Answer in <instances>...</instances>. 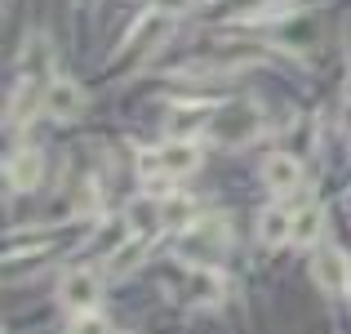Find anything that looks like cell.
<instances>
[{"instance_id": "10", "label": "cell", "mask_w": 351, "mask_h": 334, "mask_svg": "<svg viewBox=\"0 0 351 334\" xmlns=\"http://www.w3.org/2000/svg\"><path fill=\"white\" fill-rule=\"evenodd\" d=\"M293 236V219L285 214V210H267V214H258V241L263 245H280V241Z\"/></svg>"}, {"instance_id": "7", "label": "cell", "mask_w": 351, "mask_h": 334, "mask_svg": "<svg viewBox=\"0 0 351 334\" xmlns=\"http://www.w3.org/2000/svg\"><path fill=\"white\" fill-rule=\"evenodd\" d=\"M125 227L138 232V236L165 227V210H160V201H156V192H143V197L129 201V205H125Z\"/></svg>"}, {"instance_id": "11", "label": "cell", "mask_w": 351, "mask_h": 334, "mask_svg": "<svg viewBox=\"0 0 351 334\" xmlns=\"http://www.w3.org/2000/svg\"><path fill=\"white\" fill-rule=\"evenodd\" d=\"M187 299H196V303L223 299V281H218L214 272H205V267H196V272H191V281H187Z\"/></svg>"}, {"instance_id": "14", "label": "cell", "mask_w": 351, "mask_h": 334, "mask_svg": "<svg viewBox=\"0 0 351 334\" xmlns=\"http://www.w3.org/2000/svg\"><path fill=\"white\" fill-rule=\"evenodd\" d=\"M156 9H160V14H169V18H178V14H187L191 9V0H152Z\"/></svg>"}, {"instance_id": "3", "label": "cell", "mask_w": 351, "mask_h": 334, "mask_svg": "<svg viewBox=\"0 0 351 334\" xmlns=\"http://www.w3.org/2000/svg\"><path fill=\"white\" fill-rule=\"evenodd\" d=\"M98 290H103V276H98L94 267H71V272L62 276V285H58V299L67 303V308H76V312H89L98 303Z\"/></svg>"}, {"instance_id": "4", "label": "cell", "mask_w": 351, "mask_h": 334, "mask_svg": "<svg viewBox=\"0 0 351 334\" xmlns=\"http://www.w3.org/2000/svg\"><path fill=\"white\" fill-rule=\"evenodd\" d=\"M311 276H316V285L325 294H347L351 290V263L343 249H320L316 258H311Z\"/></svg>"}, {"instance_id": "13", "label": "cell", "mask_w": 351, "mask_h": 334, "mask_svg": "<svg viewBox=\"0 0 351 334\" xmlns=\"http://www.w3.org/2000/svg\"><path fill=\"white\" fill-rule=\"evenodd\" d=\"M320 223H325V210H320V205H307L298 219H293V236H289V241H298V245H311V241L320 236Z\"/></svg>"}, {"instance_id": "6", "label": "cell", "mask_w": 351, "mask_h": 334, "mask_svg": "<svg viewBox=\"0 0 351 334\" xmlns=\"http://www.w3.org/2000/svg\"><path fill=\"white\" fill-rule=\"evenodd\" d=\"M232 241V227H227L223 219H209V223H196V227L187 232V241H182V249H187L196 263H209V258L218 254V249Z\"/></svg>"}, {"instance_id": "9", "label": "cell", "mask_w": 351, "mask_h": 334, "mask_svg": "<svg viewBox=\"0 0 351 334\" xmlns=\"http://www.w3.org/2000/svg\"><path fill=\"white\" fill-rule=\"evenodd\" d=\"M40 174H45L40 152H14V156H9V165H5V179H9V188H14V192H32L36 183H40Z\"/></svg>"}, {"instance_id": "5", "label": "cell", "mask_w": 351, "mask_h": 334, "mask_svg": "<svg viewBox=\"0 0 351 334\" xmlns=\"http://www.w3.org/2000/svg\"><path fill=\"white\" fill-rule=\"evenodd\" d=\"M40 107L49 111V120H76L85 111V94L76 80H49L40 89Z\"/></svg>"}, {"instance_id": "1", "label": "cell", "mask_w": 351, "mask_h": 334, "mask_svg": "<svg viewBox=\"0 0 351 334\" xmlns=\"http://www.w3.org/2000/svg\"><path fill=\"white\" fill-rule=\"evenodd\" d=\"M209 134L223 147H245L263 134V111H258V103H227L209 120Z\"/></svg>"}, {"instance_id": "12", "label": "cell", "mask_w": 351, "mask_h": 334, "mask_svg": "<svg viewBox=\"0 0 351 334\" xmlns=\"http://www.w3.org/2000/svg\"><path fill=\"white\" fill-rule=\"evenodd\" d=\"M160 210H165V227H173V232L191 227V219H196V205L187 197H160Z\"/></svg>"}, {"instance_id": "2", "label": "cell", "mask_w": 351, "mask_h": 334, "mask_svg": "<svg viewBox=\"0 0 351 334\" xmlns=\"http://www.w3.org/2000/svg\"><path fill=\"white\" fill-rule=\"evenodd\" d=\"M196 165H200V152H196V143H187V138H173V143L160 147V152L138 156L143 179H182V174H191Z\"/></svg>"}, {"instance_id": "8", "label": "cell", "mask_w": 351, "mask_h": 334, "mask_svg": "<svg viewBox=\"0 0 351 334\" xmlns=\"http://www.w3.org/2000/svg\"><path fill=\"white\" fill-rule=\"evenodd\" d=\"M263 183L271 192H293L302 183V165H298V156H285V152H276V156H267L263 161Z\"/></svg>"}]
</instances>
